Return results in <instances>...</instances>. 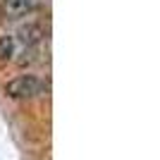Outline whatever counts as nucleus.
Returning <instances> with one entry per match:
<instances>
[{"mask_svg":"<svg viewBox=\"0 0 160 160\" xmlns=\"http://www.w3.org/2000/svg\"><path fill=\"white\" fill-rule=\"evenodd\" d=\"M43 91V81L33 74H19L5 84V93L14 100H27V98H33Z\"/></svg>","mask_w":160,"mask_h":160,"instance_id":"nucleus-1","label":"nucleus"},{"mask_svg":"<svg viewBox=\"0 0 160 160\" xmlns=\"http://www.w3.org/2000/svg\"><path fill=\"white\" fill-rule=\"evenodd\" d=\"M2 2V10L10 17H24L33 10V0H0Z\"/></svg>","mask_w":160,"mask_h":160,"instance_id":"nucleus-2","label":"nucleus"},{"mask_svg":"<svg viewBox=\"0 0 160 160\" xmlns=\"http://www.w3.org/2000/svg\"><path fill=\"white\" fill-rule=\"evenodd\" d=\"M14 50H17V43H14V36L12 33H2L0 36V60H12Z\"/></svg>","mask_w":160,"mask_h":160,"instance_id":"nucleus-3","label":"nucleus"}]
</instances>
